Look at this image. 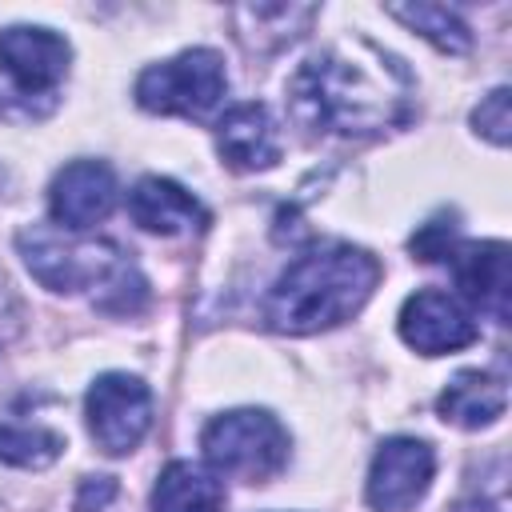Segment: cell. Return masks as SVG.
Instances as JSON below:
<instances>
[{"instance_id": "6da1fadb", "label": "cell", "mask_w": 512, "mask_h": 512, "mask_svg": "<svg viewBox=\"0 0 512 512\" xmlns=\"http://www.w3.org/2000/svg\"><path fill=\"white\" fill-rule=\"evenodd\" d=\"M288 108L312 132L368 136L404 120L408 76L384 52H376L372 60L348 52H320L292 72Z\"/></svg>"}, {"instance_id": "7a4b0ae2", "label": "cell", "mask_w": 512, "mask_h": 512, "mask_svg": "<svg viewBox=\"0 0 512 512\" xmlns=\"http://www.w3.org/2000/svg\"><path fill=\"white\" fill-rule=\"evenodd\" d=\"M376 284H380L376 256H368L356 244L328 240L308 248L280 272V280L264 296V320L268 328L288 336L324 332L352 320L368 304Z\"/></svg>"}, {"instance_id": "3957f363", "label": "cell", "mask_w": 512, "mask_h": 512, "mask_svg": "<svg viewBox=\"0 0 512 512\" xmlns=\"http://www.w3.org/2000/svg\"><path fill=\"white\" fill-rule=\"evenodd\" d=\"M16 244L28 272L52 292L92 288V300L116 316H132L148 300L144 276L112 240H72L56 228L32 224L16 236Z\"/></svg>"}, {"instance_id": "277c9868", "label": "cell", "mask_w": 512, "mask_h": 512, "mask_svg": "<svg viewBox=\"0 0 512 512\" xmlns=\"http://www.w3.org/2000/svg\"><path fill=\"white\" fill-rule=\"evenodd\" d=\"M200 448L212 472L244 484H264L288 464V432L264 408H236L216 416L204 428Z\"/></svg>"}, {"instance_id": "5b68a950", "label": "cell", "mask_w": 512, "mask_h": 512, "mask_svg": "<svg viewBox=\"0 0 512 512\" xmlns=\"http://www.w3.org/2000/svg\"><path fill=\"white\" fill-rule=\"evenodd\" d=\"M228 92L224 60L212 48H188L152 64L136 80V104L160 116H208Z\"/></svg>"}, {"instance_id": "8992f818", "label": "cell", "mask_w": 512, "mask_h": 512, "mask_svg": "<svg viewBox=\"0 0 512 512\" xmlns=\"http://www.w3.org/2000/svg\"><path fill=\"white\" fill-rule=\"evenodd\" d=\"M84 416L108 456H128L152 428V392L128 372H104L84 396Z\"/></svg>"}, {"instance_id": "52a82bcc", "label": "cell", "mask_w": 512, "mask_h": 512, "mask_svg": "<svg viewBox=\"0 0 512 512\" xmlns=\"http://www.w3.org/2000/svg\"><path fill=\"white\" fill-rule=\"evenodd\" d=\"M68 60L72 48L52 28L12 24L0 32V68L24 100H44V108H52L56 84L68 76Z\"/></svg>"}, {"instance_id": "ba28073f", "label": "cell", "mask_w": 512, "mask_h": 512, "mask_svg": "<svg viewBox=\"0 0 512 512\" xmlns=\"http://www.w3.org/2000/svg\"><path fill=\"white\" fill-rule=\"evenodd\" d=\"M436 472V456L416 436H392L376 448L368 468V504L376 512H408L424 500Z\"/></svg>"}, {"instance_id": "9c48e42d", "label": "cell", "mask_w": 512, "mask_h": 512, "mask_svg": "<svg viewBox=\"0 0 512 512\" xmlns=\"http://www.w3.org/2000/svg\"><path fill=\"white\" fill-rule=\"evenodd\" d=\"M476 332L480 328H476L472 312L444 288H420L400 308V336L408 348H416L424 356H444V352L468 348L476 340Z\"/></svg>"}, {"instance_id": "30bf717a", "label": "cell", "mask_w": 512, "mask_h": 512, "mask_svg": "<svg viewBox=\"0 0 512 512\" xmlns=\"http://www.w3.org/2000/svg\"><path fill=\"white\" fill-rule=\"evenodd\" d=\"M52 220L64 232H84L100 224L116 208V176L100 160H76L56 172L52 192H48Z\"/></svg>"}, {"instance_id": "8fae6325", "label": "cell", "mask_w": 512, "mask_h": 512, "mask_svg": "<svg viewBox=\"0 0 512 512\" xmlns=\"http://www.w3.org/2000/svg\"><path fill=\"white\" fill-rule=\"evenodd\" d=\"M448 264L456 272V288L464 292V300H472L480 312L504 324L508 320V244L504 240L456 244Z\"/></svg>"}, {"instance_id": "7c38bea8", "label": "cell", "mask_w": 512, "mask_h": 512, "mask_svg": "<svg viewBox=\"0 0 512 512\" xmlns=\"http://www.w3.org/2000/svg\"><path fill=\"white\" fill-rule=\"evenodd\" d=\"M216 148L236 172H264L280 160V136L264 104H236L216 124Z\"/></svg>"}, {"instance_id": "4fadbf2b", "label": "cell", "mask_w": 512, "mask_h": 512, "mask_svg": "<svg viewBox=\"0 0 512 512\" xmlns=\"http://www.w3.org/2000/svg\"><path fill=\"white\" fill-rule=\"evenodd\" d=\"M128 212L144 232H156V236L200 232L208 224V208L188 188H180L176 180H164V176H144L128 192Z\"/></svg>"}, {"instance_id": "5bb4252c", "label": "cell", "mask_w": 512, "mask_h": 512, "mask_svg": "<svg viewBox=\"0 0 512 512\" xmlns=\"http://www.w3.org/2000/svg\"><path fill=\"white\" fill-rule=\"evenodd\" d=\"M504 408H508L504 380L492 372H480V368L456 372L436 400V412L456 428H488L504 416Z\"/></svg>"}, {"instance_id": "9a60e30c", "label": "cell", "mask_w": 512, "mask_h": 512, "mask_svg": "<svg viewBox=\"0 0 512 512\" xmlns=\"http://www.w3.org/2000/svg\"><path fill=\"white\" fill-rule=\"evenodd\" d=\"M152 512H224V484L192 460H172L152 488Z\"/></svg>"}, {"instance_id": "2e32d148", "label": "cell", "mask_w": 512, "mask_h": 512, "mask_svg": "<svg viewBox=\"0 0 512 512\" xmlns=\"http://www.w3.org/2000/svg\"><path fill=\"white\" fill-rule=\"evenodd\" d=\"M388 16H396L400 24H408L412 32H420L440 52H468V44H472L468 24L452 8H444V4H392Z\"/></svg>"}, {"instance_id": "e0dca14e", "label": "cell", "mask_w": 512, "mask_h": 512, "mask_svg": "<svg viewBox=\"0 0 512 512\" xmlns=\"http://www.w3.org/2000/svg\"><path fill=\"white\" fill-rule=\"evenodd\" d=\"M64 452V440L32 424H0V460L12 468H48Z\"/></svg>"}, {"instance_id": "ac0fdd59", "label": "cell", "mask_w": 512, "mask_h": 512, "mask_svg": "<svg viewBox=\"0 0 512 512\" xmlns=\"http://www.w3.org/2000/svg\"><path fill=\"white\" fill-rule=\"evenodd\" d=\"M508 104H512V92H508V88H496V92H488V96L480 100V108L472 112L476 132H480L484 140H492L496 148H504L508 136H512V112H508Z\"/></svg>"}, {"instance_id": "d6986e66", "label": "cell", "mask_w": 512, "mask_h": 512, "mask_svg": "<svg viewBox=\"0 0 512 512\" xmlns=\"http://www.w3.org/2000/svg\"><path fill=\"white\" fill-rule=\"evenodd\" d=\"M456 224H444V220H428L416 236H412V256L424 260V264H436V260H448L452 248H456Z\"/></svg>"}, {"instance_id": "ffe728a7", "label": "cell", "mask_w": 512, "mask_h": 512, "mask_svg": "<svg viewBox=\"0 0 512 512\" xmlns=\"http://www.w3.org/2000/svg\"><path fill=\"white\" fill-rule=\"evenodd\" d=\"M116 500V480L112 476H88L76 492V512H104Z\"/></svg>"}]
</instances>
